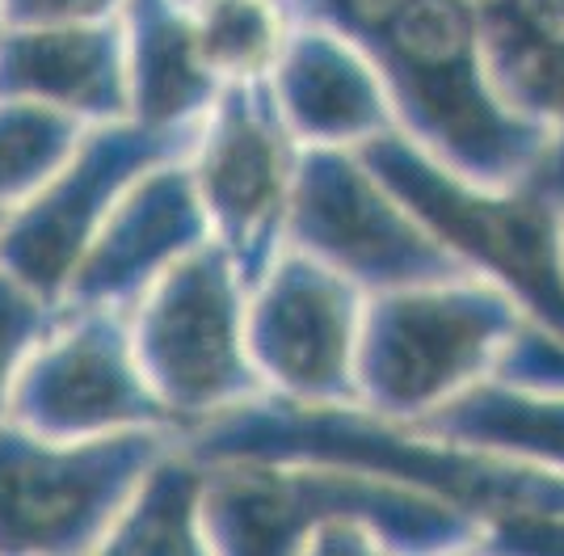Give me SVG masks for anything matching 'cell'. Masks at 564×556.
<instances>
[{
  "label": "cell",
  "mask_w": 564,
  "mask_h": 556,
  "mask_svg": "<svg viewBox=\"0 0 564 556\" xmlns=\"http://www.w3.org/2000/svg\"><path fill=\"white\" fill-rule=\"evenodd\" d=\"M127 118L161 131H189L212 110L219 81L207 68L186 0H127L118 9Z\"/></svg>",
  "instance_id": "cell-17"
},
{
  "label": "cell",
  "mask_w": 564,
  "mask_h": 556,
  "mask_svg": "<svg viewBox=\"0 0 564 556\" xmlns=\"http://www.w3.org/2000/svg\"><path fill=\"white\" fill-rule=\"evenodd\" d=\"M413 426L455 447L564 477V388L514 384L489 371L413 417Z\"/></svg>",
  "instance_id": "cell-18"
},
{
  "label": "cell",
  "mask_w": 564,
  "mask_h": 556,
  "mask_svg": "<svg viewBox=\"0 0 564 556\" xmlns=\"http://www.w3.org/2000/svg\"><path fill=\"white\" fill-rule=\"evenodd\" d=\"M127 0H0V25L101 22L118 18Z\"/></svg>",
  "instance_id": "cell-25"
},
{
  "label": "cell",
  "mask_w": 564,
  "mask_h": 556,
  "mask_svg": "<svg viewBox=\"0 0 564 556\" xmlns=\"http://www.w3.org/2000/svg\"><path fill=\"white\" fill-rule=\"evenodd\" d=\"M286 245L350 278L362 296L471 275L397 194L376 182L354 148H300L286 203Z\"/></svg>",
  "instance_id": "cell-8"
},
{
  "label": "cell",
  "mask_w": 564,
  "mask_h": 556,
  "mask_svg": "<svg viewBox=\"0 0 564 556\" xmlns=\"http://www.w3.org/2000/svg\"><path fill=\"white\" fill-rule=\"evenodd\" d=\"M0 228H4V211H0Z\"/></svg>",
  "instance_id": "cell-26"
},
{
  "label": "cell",
  "mask_w": 564,
  "mask_h": 556,
  "mask_svg": "<svg viewBox=\"0 0 564 556\" xmlns=\"http://www.w3.org/2000/svg\"><path fill=\"white\" fill-rule=\"evenodd\" d=\"M362 55L397 131L476 185H522L552 152V127L497 89L471 0H404Z\"/></svg>",
  "instance_id": "cell-3"
},
{
  "label": "cell",
  "mask_w": 564,
  "mask_h": 556,
  "mask_svg": "<svg viewBox=\"0 0 564 556\" xmlns=\"http://www.w3.org/2000/svg\"><path fill=\"white\" fill-rule=\"evenodd\" d=\"M212 236L186 152L152 164L127 185L89 249L80 254L59 303L131 312L140 296Z\"/></svg>",
  "instance_id": "cell-13"
},
{
  "label": "cell",
  "mask_w": 564,
  "mask_h": 556,
  "mask_svg": "<svg viewBox=\"0 0 564 556\" xmlns=\"http://www.w3.org/2000/svg\"><path fill=\"white\" fill-rule=\"evenodd\" d=\"M497 89L552 127V152L531 182L564 215V0H471Z\"/></svg>",
  "instance_id": "cell-16"
},
{
  "label": "cell",
  "mask_w": 564,
  "mask_h": 556,
  "mask_svg": "<svg viewBox=\"0 0 564 556\" xmlns=\"http://www.w3.org/2000/svg\"><path fill=\"white\" fill-rule=\"evenodd\" d=\"M177 439L203 463L346 468L434 493L480 518L510 510H564V477L556 472L455 447L417 430L413 421L383 417L358 400L329 405L258 393L177 430Z\"/></svg>",
  "instance_id": "cell-1"
},
{
  "label": "cell",
  "mask_w": 564,
  "mask_h": 556,
  "mask_svg": "<svg viewBox=\"0 0 564 556\" xmlns=\"http://www.w3.org/2000/svg\"><path fill=\"white\" fill-rule=\"evenodd\" d=\"M9 417L51 439L177 430L143 375L127 312L68 303H55L47 333L25 354Z\"/></svg>",
  "instance_id": "cell-11"
},
{
  "label": "cell",
  "mask_w": 564,
  "mask_h": 556,
  "mask_svg": "<svg viewBox=\"0 0 564 556\" xmlns=\"http://www.w3.org/2000/svg\"><path fill=\"white\" fill-rule=\"evenodd\" d=\"M295 161L300 143L282 122L270 76L219 85L194 131L186 164L212 240L232 257L245 287H253L286 245Z\"/></svg>",
  "instance_id": "cell-9"
},
{
  "label": "cell",
  "mask_w": 564,
  "mask_h": 556,
  "mask_svg": "<svg viewBox=\"0 0 564 556\" xmlns=\"http://www.w3.org/2000/svg\"><path fill=\"white\" fill-rule=\"evenodd\" d=\"M194 39L219 85L270 76L291 30L282 0H189Z\"/></svg>",
  "instance_id": "cell-20"
},
{
  "label": "cell",
  "mask_w": 564,
  "mask_h": 556,
  "mask_svg": "<svg viewBox=\"0 0 564 556\" xmlns=\"http://www.w3.org/2000/svg\"><path fill=\"white\" fill-rule=\"evenodd\" d=\"M85 122L25 97H0V211H13L64 164Z\"/></svg>",
  "instance_id": "cell-21"
},
{
  "label": "cell",
  "mask_w": 564,
  "mask_h": 556,
  "mask_svg": "<svg viewBox=\"0 0 564 556\" xmlns=\"http://www.w3.org/2000/svg\"><path fill=\"white\" fill-rule=\"evenodd\" d=\"M404 0H282L286 18L300 25H321L350 46H362L376 39L383 22L397 13Z\"/></svg>",
  "instance_id": "cell-24"
},
{
  "label": "cell",
  "mask_w": 564,
  "mask_h": 556,
  "mask_svg": "<svg viewBox=\"0 0 564 556\" xmlns=\"http://www.w3.org/2000/svg\"><path fill=\"white\" fill-rule=\"evenodd\" d=\"M249 287L212 236L127 312L140 367L177 430L265 393L245 338Z\"/></svg>",
  "instance_id": "cell-6"
},
{
  "label": "cell",
  "mask_w": 564,
  "mask_h": 556,
  "mask_svg": "<svg viewBox=\"0 0 564 556\" xmlns=\"http://www.w3.org/2000/svg\"><path fill=\"white\" fill-rule=\"evenodd\" d=\"M362 291L304 249L282 245L265 275L249 287L245 338L265 393L291 400H358L354 346Z\"/></svg>",
  "instance_id": "cell-12"
},
{
  "label": "cell",
  "mask_w": 564,
  "mask_h": 556,
  "mask_svg": "<svg viewBox=\"0 0 564 556\" xmlns=\"http://www.w3.org/2000/svg\"><path fill=\"white\" fill-rule=\"evenodd\" d=\"M207 553H476L485 518L434 493L346 468L207 463Z\"/></svg>",
  "instance_id": "cell-2"
},
{
  "label": "cell",
  "mask_w": 564,
  "mask_h": 556,
  "mask_svg": "<svg viewBox=\"0 0 564 556\" xmlns=\"http://www.w3.org/2000/svg\"><path fill=\"white\" fill-rule=\"evenodd\" d=\"M51 317H55V303L34 296L30 287L0 270V417H9L18 371L34 342L47 333Z\"/></svg>",
  "instance_id": "cell-22"
},
{
  "label": "cell",
  "mask_w": 564,
  "mask_h": 556,
  "mask_svg": "<svg viewBox=\"0 0 564 556\" xmlns=\"http://www.w3.org/2000/svg\"><path fill=\"white\" fill-rule=\"evenodd\" d=\"M203 498H207V463L189 456L182 439H173L152 456V463L131 485L118 506L101 553L115 556H203Z\"/></svg>",
  "instance_id": "cell-19"
},
{
  "label": "cell",
  "mask_w": 564,
  "mask_h": 556,
  "mask_svg": "<svg viewBox=\"0 0 564 556\" xmlns=\"http://www.w3.org/2000/svg\"><path fill=\"white\" fill-rule=\"evenodd\" d=\"M270 93L300 148H358L397 127L371 60L321 25L291 22Z\"/></svg>",
  "instance_id": "cell-14"
},
{
  "label": "cell",
  "mask_w": 564,
  "mask_h": 556,
  "mask_svg": "<svg viewBox=\"0 0 564 556\" xmlns=\"http://www.w3.org/2000/svg\"><path fill=\"white\" fill-rule=\"evenodd\" d=\"M186 4H189V0H186Z\"/></svg>",
  "instance_id": "cell-27"
},
{
  "label": "cell",
  "mask_w": 564,
  "mask_h": 556,
  "mask_svg": "<svg viewBox=\"0 0 564 556\" xmlns=\"http://www.w3.org/2000/svg\"><path fill=\"white\" fill-rule=\"evenodd\" d=\"M177 430L51 439L0 417V553H101L118 506Z\"/></svg>",
  "instance_id": "cell-7"
},
{
  "label": "cell",
  "mask_w": 564,
  "mask_h": 556,
  "mask_svg": "<svg viewBox=\"0 0 564 556\" xmlns=\"http://www.w3.org/2000/svg\"><path fill=\"white\" fill-rule=\"evenodd\" d=\"M494 375L535 388H564V338L535 321H522L497 354Z\"/></svg>",
  "instance_id": "cell-23"
},
{
  "label": "cell",
  "mask_w": 564,
  "mask_h": 556,
  "mask_svg": "<svg viewBox=\"0 0 564 556\" xmlns=\"http://www.w3.org/2000/svg\"><path fill=\"white\" fill-rule=\"evenodd\" d=\"M0 97H25L85 127L127 118L118 18L0 25Z\"/></svg>",
  "instance_id": "cell-15"
},
{
  "label": "cell",
  "mask_w": 564,
  "mask_h": 556,
  "mask_svg": "<svg viewBox=\"0 0 564 556\" xmlns=\"http://www.w3.org/2000/svg\"><path fill=\"white\" fill-rule=\"evenodd\" d=\"M522 321V308L476 275L367 296L354 346L358 405L400 421L430 414L489 375Z\"/></svg>",
  "instance_id": "cell-5"
},
{
  "label": "cell",
  "mask_w": 564,
  "mask_h": 556,
  "mask_svg": "<svg viewBox=\"0 0 564 556\" xmlns=\"http://www.w3.org/2000/svg\"><path fill=\"white\" fill-rule=\"evenodd\" d=\"M354 157L397 194L451 257L501 287L527 321L564 338V215L535 185H476L430 161L417 143L379 131Z\"/></svg>",
  "instance_id": "cell-4"
},
{
  "label": "cell",
  "mask_w": 564,
  "mask_h": 556,
  "mask_svg": "<svg viewBox=\"0 0 564 556\" xmlns=\"http://www.w3.org/2000/svg\"><path fill=\"white\" fill-rule=\"evenodd\" d=\"M194 131H161L135 118H115L85 127L64 164L30 199L4 211L0 228V270L30 287L34 296L59 303L80 254L89 249L106 215L127 194V185L152 164L182 157Z\"/></svg>",
  "instance_id": "cell-10"
}]
</instances>
